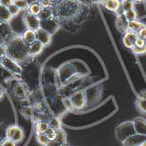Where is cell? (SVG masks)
I'll return each instance as SVG.
<instances>
[{
    "mask_svg": "<svg viewBox=\"0 0 146 146\" xmlns=\"http://www.w3.org/2000/svg\"><path fill=\"white\" fill-rule=\"evenodd\" d=\"M144 141H146V135L135 134L124 140L121 143L122 146H141Z\"/></svg>",
    "mask_w": 146,
    "mask_h": 146,
    "instance_id": "30bf717a",
    "label": "cell"
},
{
    "mask_svg": "<svg viewBox=\"0 0 146 146\" xmlns=\"http://www.w3.org/2000/svg\"><path fill=\"white\" fill-rule=\"evenodd\" d=\"M137 110L142 114H146V91L142 92L135 100Z\"/></svg>",
    "mask_w": 146,
    "mask_h": 146,
    "instance_id": "e0dca14e",
    "label": "cell"
},
{
    "mask_svg": "<svg viewBox=\"0 0 146 146\" xmlns=\"http://www.w3.org/2000/svg\"><path fill=\"white\" fill-rule=\"evenodd\" d=\"M16 143L13 142V140L11 139H8V138H5L1 143H0V146H16Z\"/></svg>",
    "mask_w": 146,
    "mask_h": 146,
    "instance_id": "e575fe53",
    "label": "cell"
},
{
    "mask_svg": "<svg viewBox=\"0 0 146 146\" xmlns=\"http://www.w3.org/2000/svg\"><path fill=\"white\" fill-rule=\"evenodd\" d=\"M40 0H33V2H39Z\"/></svg>",
    "mask_w": 146,
    "mask_h": 146,
    "instance_id": "f6af8a7d",
    "label": "cell"
},
{
    "mask_svg": "<svg viewBox=\"0 0 146 146\" xmlns=\"http://www.w3.org/2000/svg\"><path fill=\"white\" fill-rule=\"evenodd\" d=\"M5 135H6V138L11 139L16 143H18L23 140L24 131L19 126H18L16 124H13V125H10V126L6 128Z\"/></svg>",
    "mask_w": 146,
    "mask_h": 146,
    "instance_id": "5b68a950",
    "label": "cell"
},
{
    "mask_svg": "<svg viewBox=\"0 0 146 146\" xmlns=\"http://www.w3.org/2000/svg\"><path fill=\"white\" fill-rule=\"evenodd\" d=\"M8 9H9L10 13L12 14L13 17H16V16L19 15L20 12H21V10H20V9H19L16 5H14V4H13V5H10V6L8 7Z\"/></svg>",
    "mask_w": 146,
    "mask_h": 146,
    "instance_id": "d6a6232c",
    "label": "cell"
},
{
    "mask_svg": "<svg viewBox=\"0 0 146 146\" xmlns=\"http://www.w3.org/2000/svg\"><path fill=\"white\" fill-rule=\"evenodd\" d=\"M141 146H146V141H144L143 143H142V145Z\"/></svg>",
    "mask_w": 146,
    "mask_h": 146,
    "instance_id": "7bdbcfd3",
    "label": "cell"
},
{
    "mask_svg": "<svg viewBox=\"0 0 146 146\" xmlns=\"http://www.w3.org/2000/svg\"><path fill=\"white\" fill-rule=\"evenodd\" d=\"M40 27L44 29L45 31H47V32H48L51 35H53L60 28V24L54 17H52L48 19L40 20Z\"/></svg>",
    "mask_w": 146,
    "mask_h": 146,
    "instance_id": "52a82bcc",
    "label": "cell"
},
{
    "mask_svg": "<svg viewBox=\"0 0 146 146\" xmlns=\"http://www.w3.org/2000/svg\"><path fill=\"white\" fill-rule=\"evenodd\" d=\"M50 127L49 122L45 121H38L35 123V133L36 134H44Z\"/></svg>",
    "mask_w": 146,
    "mask_h": 146,
    "instance_id": "7402d4cb",
    "label": "cell"
},
{
    "mask_svg": "<svg viewBox=\"0 0 146 146\" xmlns=\"http://www.w3.org/2000/svg\"><path fill=\"white\" fill-rule=\"evenodd\" d=\"M134 8H135V4L131 0H121V13L127 12L129 10Z\"/></svg>",
    "mask_w": 146,
    "mask_h": 146,
    "instance_id": "d4e9b609",
    "label": "cell"
},
{
    "mask_svg": "<svg viewBox=\"0 0 146 146\" xmlns=\"http://www.w3.org/2000/svg\"><path fill=\"white\" fill-rule=\"evenodd\" d=\"M38 17H39L40 20L50 19L53 17V10L52 9H42V11L40 12V13Z\"/></svg>",
    "mask_w": 146,
    "mask_h": 146,
    "instance_id": "4316f807",
    "label": "cell"
},
{
    "mask_svg": "<svg viewBox=\"0 0 146 146\" xmlns=\"http://www.w3.org/2000/svg\"><path fill=\"white\" fill-rule=\"evenodd\" d=\"M13 35V34L11 28H10V26H8V24L0 22V41H5Z\"/></svg>",
    "mask_w": 146,
    "mask_h": 146,
    "instance_id": "d6986e66",
    "label": "cell"
},
{
    "mask_svg": "<svg viewBox=\"0 0 146 146\" xmlns=\"http://www.w3.org/2000/svg\"><path fill=\"white\" fill-rule=\"evenodd\" d=\"M101 5L107 10L113 13H121V0H105Z\"/></svg>",
    "mask_w": 146,
    "mask_h": 146,
    "instance_id": "9a60e30c",
    "label": "cell"
},
{
    "mask_svg": "<svg viewBox=\"0 0 146 146\" xmlns=\"http://www.w3.org/2000/svg\"><path fill=\"white\" fill-rule=\"evenodd\" d=\"M0 65L3 66L5 69H6L9 72L13 73L15 75H20L22 74L23 68L15 60L9 57L8 56H4L0 58Z\"/></svg>",
    "mask_w": 146,
    "mask_h": 146,
    "instance_id": "277c9868",
    "label": "cell"
},
{
    "mask_svg": "<svg viewBox=\"0 0 146 146\" xmlns=\"http://www.w3.org/2000/svg\"><path fill=\"white\" fill-rule=\"evenodd\" d=\"M137 33L131 32V31H127L126 33L123 34L122 36V44L125 48L131 49L135 46V42L137 39Z\"/></svg>",
    "mask_w": 146,
    "mask_h": 146,
    "instance_id": "7c38bea8",
    "label": "cell"
},
{
    "mask_svg": "<svg viewBox=\"0 0 146 146\" xmlns=\"http://www.w3.org/2000/svg\"><path fill=\"white\" fill-rule=\"evenodd\" d=\"M135 47H144V46H146V41L143 39L137 38L135 42Z\"/></svg>",
    "mask_w": 146,
    "mask_h": 146,
    "instance_id": "f35d334b",
    "label": "cell"
},
{
    "mask_svg": "<svg viewBox=\"0 0 146 146\" xmlns=\"http://www.w3.org/2000/svg\"><path fill=\"white\" fill-rule=\"evenodd\" d=\"M39 3L40 4L42 9H53L55 5V2L52 0H40Z\"/></svg>",
    "mask_w": 146,
    "mask_h": 146,
    "instance_id": "f546056e",
    "label": "cell"
},
{
    "mask_svg": "<svg viewBox=\"0 0 146 146\" xmlns=\"http://www.w3.org/2000/svg\"><path fill=\"white\" fill-rule=\"evenodd\" d=\"M13 18V17L10 13L8 7L0 5V22L5 23V24H9L12 21Z\"/></svg>",
    "mask_w": 146,
    "mask_h": 146,
    "instance_id": "ac0fdd59",
    "label": "cell"
},
{
    "mask_svg": "<svg viewBox=\"0 0 146 146\" xmlns=\"http://www.w3.org/2000/svg\"><path fill=\"white\" fill-rule=\"evenodd\" d=\"M41 11H42V7H41L40 4L39 2H34L30 4L27 12L35 16H39Z\"/></svg>",
    "mask_w": 146,
    "mask_h": 146,
    "instance_id": "603a6c76",
    "label": "cell"
},
{
    "mask_svg": "<svg viewBox=\"0 0 146 146\" xmlns=\"http://www.w3.org/2000/svg\"><path fill=\"white\" fill-rule=\"evenodd\" d=\"M44 45L41 44L40 41L35 40V42L31 43L30 45H28V52L31 57H35L38 55H40L41 52L44 49Z\"/></svg>",
    "mask_w": 146,
    "mask_h": 146,
    "instance_id": "2e32d148",
    "label": "cell"
},
{
    "mask_svg": "<svg viewBox=\"0 0 146 146\" xmlns=\"http://www.w3.org/2000/svg\"><path fill=\"white\" fill-rule=\"evenodd\" d=\"M55 141H56L62 146L66 144V133L62 128L56 129V138Z\"/></svg>",
    "mask_w": 146,
    "mask_h": 146,
    "instance_id": "cb8c5ba5",
    "label": "cell"
},
{
    "mask_svg": "<svg viewBox=\"0 0 146 146\" xmlns=\"http://www.w3.org/2000/svg\"><path fill=\"white\" fill-rule=\"evenodd\" d=\"M23 40L27 45H30L31 43L35 42L36 40V34L35 31L31 30V29H26L24 31V33L21 35Z\"/></svg>",
    "mask_w": 146,
    "mask_h": 146,
    "instance_id": "ffe728a7",
    "label": "cell"
},
{
    "mask_svg": "<svg viewBox=\"0 0 146 146\" xmlns=\"http://www.w3.org/2000/svg\"><path fill=\"white\" fill-rule=\"evenodd\" d=\"M35 34H36V40L40 41L41 44H43L44 46H48L51 43L52 35L44 29L40 27L38 28L35 31Z\"/></svg>",
    "mask_w": 146,
    "mask_h": 146,
    "instance_id": "8fae6325",
    "label": "cell"
},
{
    "mask_svg": "<svg viewBox=\"0 0 146 146\" xmlns=\"http://www.w3.org/2000/svg\"><path fill=\"white\" fill-rule=\"evenodd\" d=\"M122 13L125 16V18L127 19L128 21H131V20L137 19V11L135 10V8L131 9V10H129V11H127V12H124Z\"/></svg>",
    "mask_w": 146,
    "mask_h": 146,
    "instance_id": "83f0119b",
    "label": "cell"
},
{
    "mask_svg": "<svg viewBox=\"0 0 146 146\" xmlns=\"http://www.w3.org/2000/svg\"><path fill=\"white\" fill-rule=\"evenodd\" d=\"M3 96H4V93H3V92L1 91V89H0V100H1V99L3 98Z\"/></svg>",
    "mask_w": 146,
    "mask_h": 146,
    "instance_id": "b9f144b4",
    "label": "cell"
},
{
    "mask_svg": "<svg viewBox=\"0 0 146 146\" xmlns=\"http://www.w3.org/2000/svg\"><path fill=\"white\" fill-rule=\"evenodd\" d=\"M34 109L38 112V113H43L44 112V107H43V104L41 103V102H37L35 103V105L34 107Z\"/></svg>",
    "mask_w": 146,
    "mask_h": 146,
    "instance_id": "74e56055",
    "label": "cell"
},
{
    "mask_svg": "<svg viewBox=\"0 0 146 146\" xmlns=\"http://www.w3.org/2000/svg\"><path fill=\"white\" fill-rule=\"evenodd\" d=\"M134 4H144L146 0H131Z\"/></svg>",
    "mask_w": 146,
    "mask_h": 146,
    "instance_id": "60d3db41",
    "label": "cell"
},
{
    "mask_svg": "<svg viewBox=\"0 0 146 146\" xmlns=\"http://www.w3.org/2000/svg\"><path fill=\"white\" fill-rule=\"evenodd\" d=\"M99 1H100V3H102V2H103V1H105V0H99Z\"/></svg>",
    "mask_w": 146,
    "mask_h": 146,
    "instance_id": "bcb514c9",
    "label": "cell"
},
{
    "mask_svg": "<svg viewBox=\"0 0 146 146\" xmlns=\"http://www.w3.org/2000/svg\"><path fill=\"white\" fill-rule=\"evenodd\" d=\"M133 124L135 133L146 135V119L142 116L135 117L133 120Z\"/></svg>",
    "mask_w": 146,
    "mask_h": 146,
    "instance_id": "5bb4252c",
    "label": "cell"
},
{
    "mask_svg": "<svg viewBox=\"0 0 146 146\" xmlns=\"http://www.w3.org/2000/svg\"><path fill=\"white\" fill-rule=\"evenodd\" d=\"M52 1H54L55 3H56V2H58V1H60V0H52Z\"/></svg>",
    "mask_w": 146,
    "mask_h": 146,
    "instance_id": "ee69618b",
    "label": "cell"
},
{
    "mask_svg": "<svg viewBox=\"0 0 146 146\" xmlns=\"http://www.w3.org/2000/svg\"><path fill=\"white\" fill-rule=\"evenodd\" d=\"M22 19L27 29L36 31L38 28H40V20L38 16H35L28 12H23Z\"/></svg>",
    "mask_w": 146,
    "mask_h": 146,
    "instance_id": "8992f818",
    "label": "cell"
},
{
    "mask_svg": "<svg viewBox=\"0 0 146 146\" xmlns=\"http://www.w3.org/2000/svg\"><path fill=\"white\" fill-rule=\"evenodd\" d=\"M48 122H49L50 127L54 128L55 129H61L62 128L61 127V124L62 123H61L60 120L57 119V118H52L51 120L48 121Z\"/></svg>",
    "mask_w": 146,
    "mask_h": 146,
    "instance_id": "836d02e7",
    "label": "cell"
},
{
    "mask_svg": "<svg viewBox=\"0 0 146 146\" xmlns=\"http://www.w3.org/2000/svg\"><path fill=\"white\" fill-rule=\"evenodd\" d=\"M13 3H14V0H0V5L7 6V7H9Z\"/></svg>",
    "mask_w": 146,
    "mask_h": 146,
    "instance_id": "ab89813d",
    "label": "cell"
},
{
    "mask_svg": "<svg viewBox=\"0 0 146 146\" xmlns=\"http://www.w3.org/2000/svg\"><path fill=\"white\" fill-rule=\"evenodd\" d=\"M128 23L129 21L125 18L122 13H117V16L115 18V27L120 33H126L128 31Z\"/></svg>",
    "mask_w": 146,
    "mask_h": 146,
    "instance_id": "4fadbf2b",
    "label": "cell"
},
{
    "mask_svg": "<svg viewBox=\"0 0 146 146\" xmlns=\"http://www.w3.org/2000/svg\"><path fill=\"white\" fill-rule=\"evenodd\" d=\"M131 50L135 56H142V55L146 54V46H144V47H135V46H134L131 48Z\"/></svg>",
    "mask_w": 146,
    "mask_h": 146,
    "instance_id": "1f68e13d",
    "label": "cell"
},
{
    "mask_svg": "<svg viewBox=\"0 0 146 146\" xmlns=\"http://www.w3.org/2000/svg\"><path fill=\"white\" fill-rule=\"evenodd\" d=\"M70 105L75 109H82L84 108L86 103V98L84 92H78L74 93L70 99Z\"/></svg>",
    "mask_w": 146,
    "mask_h": 146,
    "instance_id": "ba28073f",
    "label": "cell"
},
{
    "mask_svg": "<svg viewBox=\"0 0 146 146\" xmlns=\"http://www.w3.org/2000/svg\"><path fill=\"white\" fill-rule=\"evenodd\" d=\"M144 26H146V25L142 23L141 21H139L138 19L131 20V21H129V23H128V31H131V32H134V33H137L138 31L142 27H143Z\"/></svg>",
    "mask_w": 146,
    "mask_h": 146,
    "instance_id": "44dd1931",
    "label": "cell"
},
{
    "mask_svg": "<svg viewBox=\"0 0 146 146\" xmlns=\"http://www.w3.org/2000/svg\"><path fill=\"white\" fill-rule=\"evenodd\" d=\"M137 37H138V38L146 40V26H144L143 27H142V28L138 31V32L137 33Z\"/></svg>",
    "mask_w": 146,
    "mask_h": 146,
    "instance_id": "d590c367",
    "label": "cell"
},
{
    "mask_svg": "<svg viewBox=\"0 0 146 146\" xmlns=\"http://www.w3.org/2000/svg\"><path fill=\"white\" fill-rule=\"evenodd\" d=\"M5 55L18 62L24 64L31 56L28 52V45L25 42L21 35H13L5 41Z\"/></svg>",
    "mask_w": 146,
    "mask_h": 146,
    "instance_id": "7a4b0ae2",
    "label": "cell"
},
{
    "mask_svg": "<svg viewBox=\"0 0 146 146\" xmlns=\"http://www.w3.org/2000/svg\"><path fill=\"white\" fill-rule=\"evenodd\" d=\"M36 139H37L39 143H40L41 145H43V146H48V144L50 142L46 137V135L44 134H36Z\"/></svg>",
    "mask_w": 146,
    "mask_h": 146,
    "instance_id": "4dcf8cb0",
    "label": "cell"
},
{
    "mask_svg": "<svg viewBox=\"0 0 146 146\" xmlns=\"http://www.w3.org/2000/svg\"><path fill=\"white\" fill-rule=\"evenodd\" d=\"M5 131H6V129H4V124L3 123H0V143H1V142L5 138H6Z\"/></svg>",
    "mask_w": 146,
    "mask_h": 146,
    "instance_id": "8d00e7d4",
    "label": "cell"
},
{
    "mask_svg": "<svg viewBox=\"0 0 146 146\" xmlns=\"http://www.w3.org/2000/svg\"><path fill=\"white\" fill-rule=\"evenodd\" d=\"M12 92L13 96L19 100H25L28 97V89L21 82H17L13 86Z\"/></svg>",
    "mask_w": 146,
    "mask_h": 146,
    "instance_id": "9c48e42d",
    "label": "cell"
},
{
    "mask_svg": "<svg viewBox=\"0 0 146 146\" xmlns=\"http://www.w3.org/2000/svg\"><path fill=\"white\" fill-rule=\"evenodd\" d=\"M145 41H146V40H145Z\"/></svg>",
    "mask_w": 146,
    "mask_h": 146,
    "instance_id": "7dc6e473",
    "label": "cell"
},
{
    "mask_svg": "<svg viewBox=\"0 0 146 146\" xmlns=\"http://www.w3.org/2000/svg\"><path fill=\"white\" fill-rule=\"evenodd\" d=\"M137 134L134 128L133 121H125L121 124L118 125L115 129V137L118 141L122 143L124 140H126L128 137Z\"/></svg>",
    "mask_w": 146,
    "mask_h": 146,
    "instance_id": "3957f363",
    "label": "cell"
},
{
    "mask_svg": "<svg viewBox=\"0 0 146 146\" xmlns=\"http://www.w3.org/2000/svg\"><path fill=\"white\" fill-rule=\"evenodd\" d=\"M14 5H16L21 12H27L30 4L27 1V0H14Z\"/></svg>",
    "mask_w": 146,
    "mask_h": 146,
    "instance_id": "484cf974",
    "label": "cell"
},
{
    "mask_svg": "<svg viewBox=\"0 0 146 146\" xmlns=\"http://www.w3.org/2000/svg\"><path fill=\"white\" fill-rule=\"evenodd\" d=\"M52 10L53 17L59 24H64L77 19L84 10V5L80 0H60Z\"/></svg>",
    "mask_w": 146,
    "mask_h": 146,
    "instance_id": "6da1fadb",
    "label": "cell"
},
{
    "mask_svg": "<svg viewBox=\"0 0 146 146\" xmlns=\"http://www.w3.org/2000/svg\"><path fill=\"white\" fill-rule=\"evenodd\" d=\"M44 135L49 141H55L56 138V129L52 127H49V129L44 133Z\"/></svg>",
    "mask_w": 146,
    "mask_h": 146,
    "instance_id": "f1b7e54d",
    "label": "cell"
}]
</instances>
